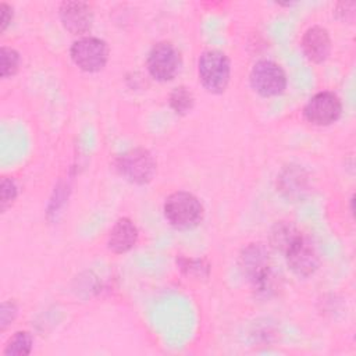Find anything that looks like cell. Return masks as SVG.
<instances>
[{
	"instance_id": "cell-8",
	"label": "cell",
	"mask_w": 356,
	"mask_h": 356,
	"mask_svg": "<svg viewBox=\"0 0 356 356\" xmlns=\"http://www.w3.org/2000/svg\"><path fill=\"white\" fill-rule=\"evenodd\" d=\"M342 114L341 99L330 90L316 93L303 107V117L316 127H327L338 121Z\"/></svg>"
},
{
	"instance_id": "cell-16",
	"label": "cell",
	"mask_w": 356,
	"mask_h": 356,
	"mask_svg": "<svg viewBox=\"0 0 356 356\" xmlns=\"http://www.w3.org/2000/svg\"><path fill=\"white\" fill-rule=\"evenodd\" d=\"M281 191L286 192L288 196H300V192L305 191L306 179L302 175L300 170H288L281 178Z\"/></svg>"
},
{
	"instance_id": "cell-21",
	"label": "cell",
	"mask_w": 356,
	"mask_h": 356,
	"mask_svg": "<svg viewBox=\"0 0 356 356\" xmlns=\"http://www.w3.org/2000/svg\"><path fill=\"white\" fill-rule=\"evenodd\" d=\"M0 11H1V22H0V31L4 32L7 29V26L10 25L11 19H13V7L8 6L7 3H1L0 4Z\"/></svg>"
},
{
	"instance_id": "cell-12",
	"label": "cell",
	"mask_w": 356,
	"mask_h": 356,
	"mask_svg": "<svg viewBox=\"0 0 356 356\" xmlns=\"http://www.w3.org/2000/svg\"><path fill=\"white\" fill-rule=\"evenodd\" d=\"M139 232L135 222L128 217L118 218L110 229L107 248L117 254L129 252L138 241Z\"/></svg>"
},
{
	"instance_id": "cell-13",
	"label": "cell",
	"mask_w": 356,
	"mask_h": 356,
	"mask_svg": "<svg viewBox=\"0 0 356 356\" xmlns=\"http://www.w3.org/2000/svg\"><path fill=\"white\" fill-rule=\"evenodd\" d=\"M302 232L288 221H277L270 231V245L280 253H285V250L298 239Z\"/></svg>"
},
{
	"instance_id": "cell-19",
	"label": "cell",
	"mask_w": 356,
	"mask_h": 356,
	"mask_svg": "<svg viewBox=\"0 0 356 356\" xmlns=\"http://www.w3.org/2000/svg\"><path fill=\"white\" fill-rule=\"evenodd\" d=\"M17 316V306L14 302H3L1 312H0V325L1 331L7 328V325L15 318Z\"/></svg>"
},
{
	"instance_id": "cell-18",
	"label": "cell",
	"mask_w": 356,
	"mask_h": 356,
	"mask_svg": "<svg viewBox=\"0 0 356 356\" xmlns=\"http://www.w3.org/2000/svg\"><path fill=\"white\" fill-rule=\"evenodd\" d=\"M0 202H1V210L6 211L15 200L17 197V193H18V189H17V185L14 182L13 178H8V177H4L1 179V184H0Z\"/></svg>"
},
{
	"instance_id": "cell-14",
	"label": "cell",
	"mask_w": 356,
	"mask_h": 356,
	"mask_svg": "<svg viewBox=\"0 0 356 356\" xmlns=\"http://www.w3.org/2000/svg\"><path fill=\"white\" fill-rule=\"evenodd\" d=\"M168 103L175 114L185 115L193 108L195 97L193 93L186 86L181 85L172 89V92L168 96Z\"/></svg>"
},
{
	"instance_id": "cell-9",
	"label": "cell",
	"mask_w": 356,
	"mask_h": 356,
	"mask_svg": "<svg viewBox=\"0 0 356 356\" xmlns=\"http://www.w3.org/2000/svg\"><path fill=\"white\" fill-rule=\"evenodd\" d=\"M284 256L291 271L300 278H307L313 275L320 266V257L316 248L312 245L309 238L302 234L285 250Z\"/></svg>"
},
{
	"instance_id": "cell-20",
	"label": "cell",
	"mask_w": 356,
	"mask_h": 356,
	"mask_svg": "<svg viewBox=\"0 0 356 356\" xmlns=\"http://www.w3.org/2000/svg\"><path fill=\"white\" fill-rule=\"evenodd\" d=\"M355 8L356 3L355 1H345V3H338L335 8V14L338 18L342 21L352 22L355 19Z\"/></svg>"
},
{
	"instance_id": "cell-1",
	"label": "cell",
	"mask_w": 356,
	"mask_h": 356,
	"mask_svg": "<svg viewBox=\"0 0 356 356\" xmlns=\"http://www.w3.org/2000/svg\"><path fill=\"white\" fill-rule=\"evenodd\" d=\"M239 268L259 292H271L277 282L270 250L263 243H249L239 254Z\"/></svg>"
},
{
	"instance_id": "cell-2",
	"label": "cell",
	"mask_w": 356,
	"mask_h": 356,
	"mask_svg": "<svg viewBox=\"0 0 356 356\" xmlns=\"http://www.w3.org/2000/svg\"><path fill=\"white\" fill-rule=\"evenodd\" d=\"M167 222L179 231L197 227L203 220V206L191 192L178 191L171 193L163 206Z\"/></svg>"
},
{
	"instance_id": "cell-4",
	"label": "cell",
	"mask_w": 356,
	"mask_h": 356,
	"mask_svg": "<svg viewBox=\"0 0 356 356\" xmlns=\"http://www.w3.org/2000/svg\"><path fill=\"white\" fill-rule=\"evenodd\" d=\"M115 168L131 184L145 185L156 174V160L147 149L132 147L117 157Z\"/></svg>"
},
{
	"instance_id": "cell-3",
	"label": "cell",
	"mask_w": 356,
	"mask_h": 356,
	"mask_svg": "<svg viewBox=\"0 0 356 356\" xmlns=\"http://www.w3.org/2000/svg\"><path fill=\"white\" fill-rule=\"evenodd\" d=\"M197 75L203 88L210 93H222L231 76V63L221 50H204L197 60Z\"/></svg>"
},
{
	"instance_id": "cell-6",
	"label": "cell",
	"mask_w": 356,
	"mask_h": 356,
	"mask_svg": "<svg viewBox=\"0 0 356 356\" xmlns=\"http://www.w3.org/2000/svg\"><path fill=\"white\" fill-rule=\"evenodd\" d=\"M146 67L152 78L159 82H168L179 72L181 54L172 43L159 42L150 49Z\"/></svg>"
},
{
	"instance_id": "cell-15",
	"label": "cell",
	"mask_w": 356,
	"mask_h": 356,
	"mask_svg": "<svg viewBox=\"0 0 356 356\" xmlns=\"http://www.w3.org/2000/svg\"><path fill=\"white\" fill-rule=\"evenodd\" d=\"M32 337L28 331H17L6 343L3 350L4 355H14V356H26L32 350Z\"/></svg>"
},
{
	"instance_id": "cell-17",
	"label": "cell",
	"mask_w": 356,
	"mask_h": 356,
	"mask_svg": "<svg viewBox=\"0 0 356 356\" xmlns=\"http://www.w3.org/2000/svg\"><path fill=\"white\" fill-rule=\"evenodd\" d=\"M21 64L19 53L8 46L0 49V74L3 78H8L17 74Z\"/></svg>"
},
{
	"instance_id": "cell-10",
	"label": "cell",
	"mask_w": 356,
	"mask_h": 356,
	"mask_svg": "<svg viewBox=\"0 0 356 356\" xmlns=\"http://www.w3.org/2000/svg\"><path fill=\"white\" fill-rule=\"evenodd\" d=\"M60 21L72 35H83L93 25V10L85 1H64L58 8Z\"/></svg>"
},
{
	"instance_id": "cell-5",
	"label": "cell",
	"mask_w": 356,
	"mask_h": 356,
	"mask_svg": "<svg viewBox=\"0 0 356 356\" xmlns=\"http://www.w3.org/2000/svg\"><path fill=\"white\" fill-rule=\"evenodd\" d=\"M74 64L85 72H97L104 68L108 60L107 43L96 36H82L70 49Z\"/></svg>"
},
{
	"instance_id": "cell-11",
	"label": "cell",
	"mask_w": 356,
	"mask_h": 356,
	"mask_svg": "<svg viewBox=\"0 0 356 356\" xmlns=\"http://www.w3.org/2000/svg\"><path fill=\"white\" fill-rule=\"evenodd\" d=\"M331 38L324 26L313 25L306 29L302 36L300 47L303 54L312 63H324L331 53Z\"/></svg>"
},
{
	"instance_id": "cell-7",
	"label": "cell",
	"mask_w": 356,
	"mask_h": 356,
	"mask_svg": "<svg viewBox=\"0 0 356 356\" xmlns=\"http://www.w3.org/2000/svg\"><path fill=\"white\" fill-rule=\"evenodd\" d=\"M250 85L263 97L281 95L286 88V75L280 64L271 60L257 61L250 71Z\"/></svg>"
}]
</instances>
